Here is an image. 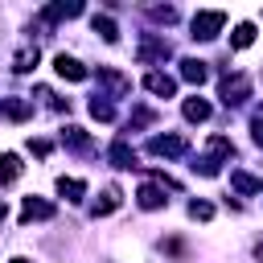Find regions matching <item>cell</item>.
<instances>
[{"mask_svg":"<svg viewBox=\"0 0 263 263\" xmlns=\"http://www.w3.org/2000/svg\"><path fill=\"white\" fill-rule=\"evenodd\" d=\"M222 25H226V12H218V8L197 12V16H193V25H189V29H193L189 37H193V41H214V37L222 33Z\"/></svg>","mask_w":263,"mask_h":263,"instance_id":"cell-1","label":"cell"},{"mask_svg":"<svg viewBox=\"0 0 263 263\" xmlns=\"http://www.w3.org/2000/svg\"><path fill=\"white\" fill-rule=\"evenodd\" d=\"M247 99H251V78H247V74L222 78V103H226V107H238V103H247Z\"/></svg>","mask_w":263,"mask_h":263,"instance_id":"cell-2","label":"cell"},{"mask_svg":"<svg viewBox=\"0 0 263 263\" xmlns=\"http://www.w3.org/2000/svg\"><path fill=\"white\" fill-rule=\"evenodd\" d=\"M168 53H173V45H168L164 37H156V33H144V37H140V62H144V66H148V62H164Z\"/></svg>","mask_w":263,"mask_h":263,"instance_id":"cell-3","label":"cell"},{"mask_svg":"<svg viewBox=\"0 0 263 263\" xmlns=\"http://www.w3.org/2000/svg\"><path fill=\"white\" fill-rule=\"evenodd\" d=\"M53 70H58L66 82H86V78H90V70H86L78 58H70V53H58V58H53Z\"/></svg>","mask_w":263,"mask_h":263,"instance_id":"cell-4","label":"cell"},{"mask_svg":"<svg viewBox=\"0 0 263 263\" xmlns=\"http://www.w3.org/2000/svg\"><path fill=\"white\" fill-rule=\"evenodd\" d=\"M99 82L115 95V99H123V95H132V78L127 74H119L115 66H99Z\"/></svg>","mask_w":263,"mask_h":263,"instance_id":"cell-5","label":"cell"},{"mask_svg":"<svg viewBox=\"0 0 263 263\" xmlns=\"http://www.w3.org/2000/svg\"><path fill=\"white\" fill-rule=\"evenodd\" d=\"M58 210H53V201H45V197H25V205H21V222H45V218H53Z\"/></svg>","mask_w":263,"mask_h":263,"instance_id":"cell-6","label":"cell"},{"mask_svg":"<svg viewBox=\"0 0 263 263\" xmlns=\"http://www.w3.org/2000/svg\"><path fill=\"white\" fill-rule=\"evenodd\" d=\"M144 86H148L156 99H173V95H177V82H173L168 74H160V70H148V74H144Z\"/></svg>","mask_w":263,"mask_h":263,"instance_id":"cell-7","label":"cell"},{"mask_svg":"<svg viewBox=\"0 0 263 263\" xmlns=\"http://www.w3.org/2000/svg\"><path fill=\"white\" fill-rule=\"evenodd\" d=\"M148 152L152 156H181L185 152V140L181 136H152L148 140Z\"/></svg>","mask_w":263,"mask_h":263,"instance_id":"cell-8","label":"cell"},{"mask_svg":"<svg viewBox=\"0 0 263 263\" xmlns=\"http://www.w3.org/2000/svg\"><path fill=\"white\" fill-rule=\"evenodd\" d=\"M119 201H123V193H119V185H103V193H99V201H95V218H107V214H115L119 210Z\"/></svg>","mask_w":263,"mask_h":263,"instance_id":"cell-9","label":"cell"},{"mask_svg":"<svg viewBox=\"0 0 263 263\" xmlns=\"http://www.w3.org/2000/svg\"><path fill=\"white\" fill-rule=\"evenodd\" d=\"M107 156H111V164H115V168H136V148H132L127 140H115Z\"/></svg>","mask_w":263,"mask_h":263,"instance_id":"cell-10","label":"cell"},{"mask_svg":"<svg viewBox=\"0 0 263 263\" xmlns=\"http://www.w3.org/2000/svg\"><path fill=\"white\" fill-rule=\"evenodd\" d=\"M136 201H140V210H160L168 197H164V189H160V185H152V181H148V185H140Z\"/></svg>","mask_w":263,"mask_h":263,"instance_id":"cell-11","label":"cell"},{"mask_svg":"<svg viewBox=\"0 0 263 263\" xmlns=\"http://www.w3.org/2000/svg\"><path fill=\"white\" fill-rule=\"evenodd\" d=\"M78 12H82V4H49V8H41V21L53 25V21H70Z\"/></svg>","mask_w":263,"mask_h":263,"instance_id":"cell-12","label":"cell"},{"mask_svg":"<svg viewBox=\"0 0 263 263\" xmlns=\"http://www.w3.org/2000/svg\"><path fill=\"white\" fill-rule=\"evenodd\" d=\"M37 58H41L37 45H21V49L12 53V70H16V74H29V70L37 66Z\"/></svg>","mask_w":263,"mask_h":263,"instance_id":"cell-13","label":"cell"},{"mask_svg":"<svg viewBox=\"0 0 263 263\" xmlns=\"http://www.w3.org/2000/svg\"><path fill=\"white\" fill-rule=\"evenodd\" d=\"M181 111H185V119H189V123H205V119H210V103H205V99H197V95H193V99H185V103H181Z\"/></svg>","mask_w":263,"mask_h":263,"instance_id":"cell-14","label":"cell"},{"mask_svg":"<svg viewBox=\"0 0 263 263\" xmlns=\"http://www.w3.org/2000/svg\"><path fill=\"white\" fill-rule=\"evenodd\" d=\"M62 144H70L74 152H90V148H95V144H90V136H86L82 127H74V123H70V127H62Z\"/></svg>","mask_w":263,"mask_h":263,"instance_id":"cell-15","label":"cell"},{"mask_svg":"<svg viewBox=\"0 0 263 263\" xmlns=\"http://www.w3.org/2000/svg\"><path fill=\"white\" fill-rule=\"evenodd\" d=\"M205 156H210V160H218V164H222V160H226V156H234V144H230V140H226V136H210V140H205Z\"/></svg>","mask_w":263,"mask_h":263,"instance_id":"cell-16","label":"cell"},{"mask_svg":"<svg viewBox=\"0 0 263 263\" xmlns=\"http://www.w3.org/2000/svg\"><path fill=\"white\" fill-rule=\"evenodd\" d=\"M230 185H234L238 193H247V197H251V193H263V181H259V177H251V173H242V168H234V173H230Z\"/></svg>","mask_w":263,"mask_h":263,"instance_id":"cell-17","label":"cell"},{"mask_svg":"<svg viewBox=\"0 0 263 263\" xmlns=\"http://www.w3.org/2000/svg\"><path fill=\"white\" fill-rule=\"evenodd\" d=\"M58 193H62L66 201H82V197H86V181H78V177H58Z\"/></svg>","mask_w":263,"mask_h":263,"instance_id":"cell-18","label":"cell"},{"mask_svg":"<svg viewBox=\"0 0 263 263\" xmlns=\"http://www.w3.org/2000/svg\"><path fill=\"white\" fill-rule=\"evenodd\" d=\"M21 168H25L21 156H16V152H4V156H0V185H12V181L21 177Z\"/></svg>","mask_w":263,"mask_h":263,"instance_id":"cell-19","label":"cell"},{"mask_svg":"<svg viewBox=\"0 0 263 263\" xmlns=\"http://www.w3.org/2000/svg\"><path fill=\"white\" fill-rule=\"evenodd\" d=\"M205 74H210V70H205V62H197V58H185V62H181V78H185V82L201 86V82H205Z\"/></svg>","mask_w":263,"mask_h":263,"instance_id":"cell-20","label":"cell"},{"mask_svg":"<svg viewBox=\"0 0 263 263\" xmlns=\"http://www.w3.org/2000/svg\"><path fill=\"white\" fill-rule=\"evenodd\" d=\"M90 25H95V33H99L107 45H115V41H119V25H115L111 16H99V12H95V21H90Z\"/></svg>","mask_w":263,"mask_h":263,"instance_id":"cell-21","label":"cell"},{"mask_svg":"<svg viewBox=\"0 0 263 263\" xmlns=\"http://www.w3.org/2000/svg\"><path fill=\"white\" fill-rule=\"evenodd\" d=\"M251 41H255V25H251V21L234 25V33H230V45H234V49H247Z\"/></svg>","mask_w":263,"mask_h":263,"instance_id":"cell-22","label":"cell"},{"mask_svg":"<svg viewBox=\"0 0 263 263\" xmlns=\"http://www.w3.org/2000/svg\"><path fill=\"white\" fill-rule=\"evenodd\" d=\"M0 111H4L8 119H29V115H33V103H25V99H8Z\"/></svg>","mask_w":263,"mask_h":263,"instance_id":"cell-23","label":"cell"},{"mask_svg":"<svg viewBox=\"0 0 263 263\" xmlns=\"http://www.w3.org/2000/svg\"><path fill=\"white\" fill-rule=\"evenodd\" d=\"M90 115H95V119H103V123H111V119H115V107H111L103 95H95V99H90Z\"/></svg>","mask_w":263,"mask_h":263,"instance_id":"cell-24","label":"cell"},{"mask_svg":"<svg viewBox=\"0 0 263 263\" xmlns=\"http://www.w3.org/2000/svg\"><path fill=\"white\" fill-rule=\"evenodd\" d=\"M148 16H152V21H160V25H173V21H177V8H173V4H152V8H148Z\"/></svg>","mask_w":263,"mask_h":263,"instance_id":"cell-25","label":"cell"},{"mask_svg":"<svg viewBox=\"0 0 263 263\" xmlns=\"http://www.w3.org/2000/svg\"><path fill=\"white\" fill-rule=\"evenodd\" d=\"M189 218H193V222H210V218H214V205H210V201H189Z\"/></svg>","mask_w":263,"mask_h":263,"instance_id":"cell-26","label":"cell"},{"mask_svg":"<svg viewBox=\"0 0 263 263\" xmlns=\"http://www.w3.org/2000/svg\"><path fill=\"white\" fill-rule=\"evenodd\" d=\"M193 173H201V177H218V160H210V156H197V160H193Z\"/></svg>","mask_w":263,"mask_h":263,"instance_id":"cell-27","label":"cell"},{"mask_svg":"<svg viewBox=\"0 0 263 263\" xmlns=\"http://www.w3.org/2000/svg\"><path fill=\"white\" fill-rule=\"evenodd\" d=\"M152 119H156V115H152L148 107H136V111H132V127H148Z\"/></svg>","mask_w":263,"mask_h":263,"instance_id":"cell-28","label":"cell"},{"mask_svg":"<svg viewBox=\"0 0 263 263\" xmlns=\"http://www.w3.org/2000/svg\"><path fill=\"white\" fill-rule=\"evenodd\" d=\"M29 152L33 156H49V140H29Z\"/></svg>","mask_w":263,"mask_h":263,"instance_id":"cell-29","label":"cell"},{"mask_svg":"<svg viewBox=\"0 0 263 263\" xmlns=\"http://www.w3.org/2000/svg\"><path fill=\"white\" fill-rule=\"evenodd\" d=\"M251 136H255V144L263 148V115H255V119H251Z\"/></svg>","mask_w":263,"mask_h":263,"instance_id":"cell-30","label":"cell"},{"mask_svg":"<svg viewBox=\"0 0 263 263\" xmlns=\"http://www.w3.org/2000/svg\"><path fill=\"white\" fill-rule=\"evenodd\" d=\"M255 259H259V263H263V238H259V242H255Z\"/></svg>","mask_w":263,"mask_h":263,"instance_id":"cell-31","label":"cell"},{"mask_svg":"<svg viewBox=\"0 0 263 263\" xmlns=\"http://www.w3.org/2000/svg\"><path fill=\"white\" fill-rule=\"evenodd\" d=\"M4 218H8V205H4V197H0V222H4Z\"/></svg>","mask_w":263,"mask_h":263,"instance_id":"cell-32","label":"cell"},{"mask_svg":"<svg viewBox=\"0 0 263 263\" xmlns=\"http://www.w3.org/2000/svg\"><path fill=\"white\" fill-rule=\"evenodd\" d=\"M12 263H29V259H12Z\"/></svg>","mask_w":263,"mask_h":263,"instance_id":"cell-33","label":"cell"}]
</instances>
